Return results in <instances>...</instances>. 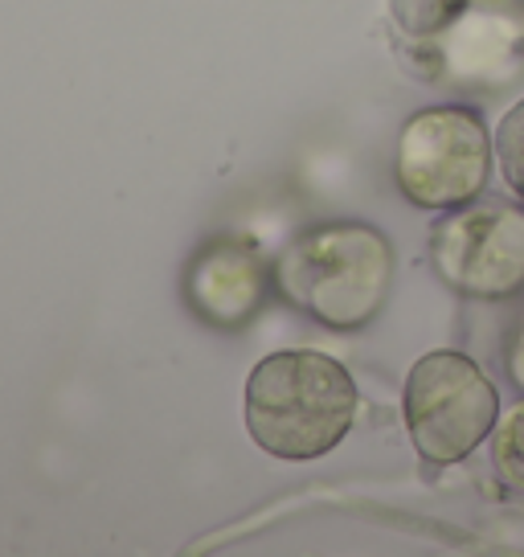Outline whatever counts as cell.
<instances>
[{
  "label": "cell",
  "instance_id": "ba28073f",
  "mask_svg": "<svg viewBox=\"0 0 524 557\" xmlns=\"http://www.w3.org/2000/svg\"><path fill=\"white\" fill-rule=\"evenodd\" d=\"M491 463L500 471V480L524 492V406L500 422L496 443H491Z\"/></svg>",
  "mask_w": 524,
  "mask_h": 557
},
{
  "label": "cell",
  "instance_id": "9c48e42d",
  "mask_svg": "<svg viewBox=\"0 0 524 557\" xmlns=\"http://www.w3.org/2000/svg\"><path fill=\"white\" fill-rule=\"evenodd\" d=\"M496 157H500L508 189L524 197V99L496 127Z\"/></svg>",
  "mask_w": 524,
  "mask_h": 557
},
{
  "label": "cell",
  "instance_id": "277c9868",
  "mask_svg": "<svg viewBox=\"0 0 524 557\" xmlns=\"http://www.w3.org/2000/svg\"><path fill=\"white\" fill-rule=\"evenodd\" d=\"M491 173V139L472 107H431L402 127L398 185L419 209L475 201Z\"/></svg>",
  "mask_w": 524,
  "mask_h": 557
},
{
  "label": "cell",
  "instance_id": "5b68a950",
  "mask_svg": "<svg viewBox=\"0 0 524 557\" xmlns=\"http://www.w3.org/2000/svg\"><path fill=\"white\" fill-rule=\"evenodd\" d=\"M431 259L463 296H516L524 287V209L496 197L447 209L431 230Z\"/></svg>",
  "mask_w": 524,
  "mask_h": 557
},
{
  "label": "cell",
  "instance_id": "3957f363",
  "mask_svg": "<svg viewBox=\"0 0 524 557\" xmlns=\"http://www.w3.org/2000/svg\"><path fill=\"white\" fill-rule=\"evenodd\" d=\"M406 431L431 468H451L491 435L500 394L463 352H426L406 377Z\"/></svg>",
  "mask_w": 524,
  "mask_h": 557
},
{
  "label": "cell",
  "instance_id": "6da1fadb",
  "mask_svg": "<svg viewBox=\"0 0 524 557\" xmlns=\"http://www.w3.org/2000/svg\"><path fill=\"white\" fill-rule=\"evenodd\" d=\"M246 431L266 455L287 463L320 459L349 435L357 385L324 352H275L246 377Z\"/></svg>",
  "mask_w": 524,
  "mask_h": 557
},
{
  "label": "cell",
  "instance_id": "7a4b0ae2",
  "mask_svg": "<svg viewBox=\"0 0 524 557\" xmlns=\"http://www.w3.org/2000/svg\"><path fill=\"white\" fill-rule=\"evenodd\" d=\"M275 278L299 312L333 329H365L389 296L394 250L382 230L365 222H324L287 246Z\"/></svg>",
  "mask_w": 524,
  "mask_h": 557
},
{
  "label": "cell",
  "instance_id": "30bf717a",
  "mask_svg": "<svg viewBox=\"0 0 524 557\" xmlns=\"http://www.w3.org/2000/svg\"><path fill=\"white\" fill-rule=\"evenodd\" d=\"M508 373H512V382L524 389V329H521V336L512 341V348H508Z\"/></svg>",
  "mask_w": 524,
  "mask_h": 557
},
{
  "label": "cell",
  "instance_id": "8992f818",
  "mask_svg": "<svg viewBox=\"0 0 524 557\" xmlns=\"http://www.w3.org/2000/svg\"><path fill=\"white\" fill-rule=\"evenodd\" d=\"M185 296L201 320H210L217 329H234L259 312L266 296V267L250 246L210 243L189 262Z\"/></svg>",
  "mask_w": 524,
  "mask_h": 557
},
{
  "label": "cell",
  "instance_id": "52a82bcc",
  "mask_svg": "<svg viewBox=\"0 0 524 557\" xmlns=\"http://www.w3.org/2000/svg\"><path fill=\"white\" fill-rule=\"evenodd\" d=\"M463 4H467V0H389L394 21L414 37L438 34L442 25H451V21L463 13Z\"/></svg>",
  "mask_w": 524,
  "mask_h": 557
}]
</instances>
